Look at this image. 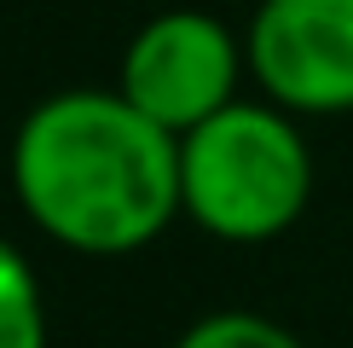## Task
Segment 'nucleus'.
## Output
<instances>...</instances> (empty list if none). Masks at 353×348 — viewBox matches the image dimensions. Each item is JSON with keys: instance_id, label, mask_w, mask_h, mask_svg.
Wrapping results in <instances>:
<instances>
[{"instance_id": "f03ea898", "label": "nucleus", "mask_w": 353, "mask_h": 348, "mask_svg": "<svg viewBox=\"0 0 353 348\" xmlns=\"http://www.w3.org/2000/svg\"><path fill=\"white\" fill-rule=\"evenodd\" d=\"M313 197V145L296 110L272 99H232L180 134V209L220 244L284 238Z\"/></svg>"}, {"instance_id": "423d86ee", "label": "nucleus", "mask_w": 353, "mask_h": 348, "mask_svg": "<svg viewBox=\"0 0 353 348\" xmlns=\"http://www.w3.org/2000/svg\"><path fill=\"white\" fill-rule=\"evenodd\" d=\"M174 348H307L290 325L255 308H214L174 337Z\"/></svg>"}, {"instance_id": "7ed1b4c3", "label": "nucleus", "mask_w": 353, "mask_h": 348, "mask_svg": "<svg viewBox=\"0 0 353 348\" xmlns=\"http://www.w3.org/2000/svg\"><path fill=\"white\" fill-rule=\"evenodd\" d=\"M243 76H249L243 35H232L226 18L197 6L145 18L116 64V87L168 134H191L214 110H226Z\"/></svg>"}, {"instance_id": "20e7f679", "label": "nucleus", "mask_w": 353, "mask_h": 348, "mask_svg": "<svg viewBox=\"0 0 353 348\" xmlns=\"http://www.w3.org/2000/svg\"><path fill=\"white\" fill-rule=\"evenodd\" d=\"M243 52L272 105L296 116L353 110V0H261Z\"/></svg>"}, {"instance_id": "39448f33", "label": "nucleus", "mask_w": 353, "mask_h": 348, "mask_svg": "<svg viewBox=\"0 0 353 348\" xmlns=\"http://www.w3.org/2000/svg\"><path fill=\"white\" fill-rule=\"evenodd\" d=\"M0 348H47V296L18 244L0 238Z\"/></svg>"}, {"instance_id": "f257e3e1", "label": "nucleus", "mask_w": 353, "mask_h": 348, "mask_svg": "<svg viewBox=\"0 0 353 348\" xmlns=\"http://www.w3.org/2000/svg\"><path fill=\"white\" fill-rule=\"evenodd\" d=\"M12 192L70 255H139L180 221V134L122 87H64L12 134Z\"/></svg>"}]
</instances>
